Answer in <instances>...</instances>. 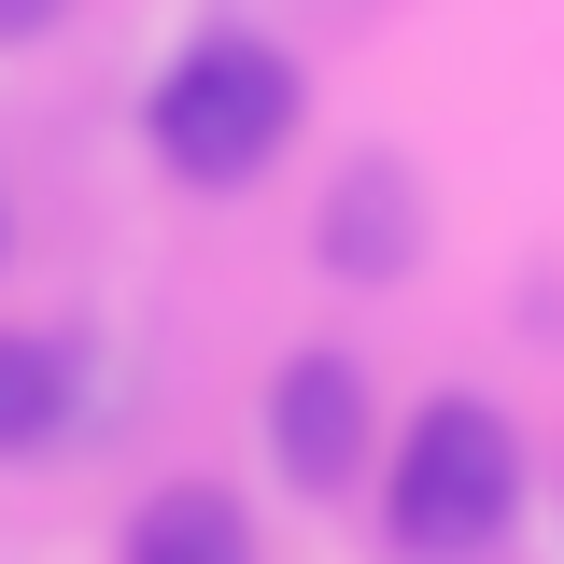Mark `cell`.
I'll use <instances>...</instances> for the list:
<instances>
[{"label": "cell", "instance_id": "6da1fadb", "mask_svg": "<svg viewBox=\"0 0 564 564\" xmlns=\"http://www.w3.org/2000/svg\"><path fill=\"white\" fill-rule=\"evenodd\" d=\"M311 113V70L282 57L269 29H198L184 57L155 70V99H141V141H155V170L170 184H198V198H240V184H269L282 141Z\"/></svg>", "mask_w": 564, "mask_h": 564}, {"label": "cell", "instance_id": "7a4b0ae2", "mask_svg": "<svg viewBox=\"0 0 564 564\" xmlns=\"http://www.w3.org/2000/svg\"><path fill=\"white\" fill-rule=\"evenodd\" d=\"M508 522H522V423L480 410V395L410 410L395 466H381V536L410 564H480Z\"/></svg>", "mask_w": 564, "mask_h": 564}, {"label": "cell", "instance_id": "3957f363", "mask_svg": "<svg viewBox=\"0 0 564 564\" xmlns=\"http://www.w3.org/2000/svg\"><path fill=\"white\" fill-rule=\"evenodd\" d=\"M269 466L296 494H352L367 480V367L352 352H282L269 367Z\"/></svg>", "mask_w": 564, "mask_h": 564}, {"label": "cell", "instance_id": "277c9868", "mask_svg": "<svg viewBox=\"0 0 564 564\" xmlns=\"http://www.w3.org/2000/svg\"><path fill=\"white\" fill-rule=\"evenodd\" d=\"M311 269L325 282H410L423 269V184H410V155H352L339 184H325Z\"/></svg>", "mask_w": 564, "mask_h": 564}, {"label": "cell", "instance_id": "5b68a950", "mask_svg": "<svg viewBox=\"0 0 564 564\" xmlns=\"http://www.w3.org/2000/svg\"><path fill=\"white\" fill-rule=\"evenodd\" d=\"M113 564H254V522H240L226 480H170V494L128 508V551Z\"/></svg>", "mask_w": 564, "mask_h": 564}, {"label": "cell", "instance_id": "8992f818", "mask_svg": "<svg viewBox=\"0 0 564 564\" xmlns=\"http://www.w3.org/2000/svg\"><path fill=\"white\" fill-rule=\"evenodd\" d=\"M57 423H70V339L0 325V452H43Z\"/></svg>", "mask_w": 564, "mask_h": 564}, {"label": "cell", "instance_id": "52a82bcc", "mask_svg": "<svg viewBox=\"0 0 564 564\" xmlns=\"http://www.w3.org/2000/svg\"><path fill=\"white\" fill-rule=\"evenodd\" d=\"M57 14H70V0H0V57H14V43H43Z\"/></svg>", "mask_w": 564, "mask_h": 564}, {"label": "cell", "instance_id": "ba28073f", "mask_svg": "<svg viewBox=\"0 0 564 564\" xmlns=\"http://www.w3.org/2000/svg\"><path fill=\"white\" fill-rule=\"evenodd\" d=\"M0 269H14V198H0Z\"/></svg>", "mask_w": 564, "mask_h": 564}]
</instances>
